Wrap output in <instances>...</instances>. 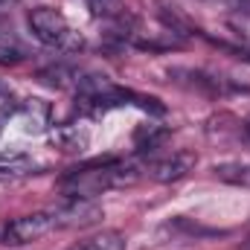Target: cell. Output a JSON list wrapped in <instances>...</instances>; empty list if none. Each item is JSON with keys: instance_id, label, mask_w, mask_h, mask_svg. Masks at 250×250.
<instances>
[{"instance_id": "obj_1", "label": "cell", "mask_w": 250, "mask_h": 250, "mask_svg": "<svg viewBox=\"0 0 250 250\" xmlns=\"http://www.w3.org/2000/svg\"><path fill=\"white\" fill-rule=\"evenodd\" d=\"M140 169L131 163H105L93 169H76L62 181V192L70 198H93L108 189H123L137 184Z\"/></svg>"}, {"instance_id": "obj_2", "label": "cell", "mask_w": 250, "mask_h": 250, "mask_svg": "<svg viewBox=\"0 0 250 250\" xmlns=\"http://www.w3.org/2000/svg\"><path fill=\"white\" fill-rule=\"evenodd\" d=\"M29 29L47 47H56V50H79L82 47V38H79V32H73L70 21L50 6H38L29 12Z\"/></svg>"}, {"instance_id": "obj_3", "label": "cell", "mask_w": 250, "mask_h": 250, "mask_svg": "<svg viewBox=\"0 0 250 250\" xmlns=\"http://www.w3.org/2000/svg\"><path fill=\"white\" fill-rule=\"evenodd\" d=\"M56 227H59V215H56V209L29 212V215H21V218L9 221V224L0 230V242H3L6 248H21V245L38 242L41 236L53 233Z\"/></svg>"}, {"instance_id": "obj_4", "label": "cell", "mask_w": 250, "mask_h": 250, "mask_svg": "<svg viewBox=\"0 0 250 250\" xmlns=\"http://www.w3.org/2000/svg\"><path fill=\"white\" fill-rule=\"evenodd\" d=\"M56 215H59V227H87L102 218V207L93 204L90 198H70L64 207L56 209Z\"/></svg>"}, {"instance_id": "obj_5", "label": "cell", "mask_w": 250, "mask_h": 250, "mask_svg": "<svg viewBox=\"0 0 250 250\" xmlns=\"http://www.w3.org/2000/svg\"><path fill=\"white\" fill-rule=\"evenodd\" d=\"M192 166H195V154L192 151H175V154H169V157H163V160H157L151 166V178L160 181V184H172V181L187 178L192 172Z\"/></svg>"}, {"instance_id": "obj_6", "label": "cell", "mask_w": 250, "mask_h": 250, "mask_svg": "<svg viewBox=\"0 0 250 250\" xmlns=\"http://www.w3.org/2000/svg\"><path fill=\"white\" fill-rule=\"evenodd\" d=\"M70 250H125V236L117 233V230H102V233H93V236L82 239Z\"/></svg>"}, {"instance_id": "obj_7", "label": "cell", "mask_w": 250, "mask_h": 250, "mask_svg": "<svg viewBox=\"0 0 250 250\" xmlns=\"http://www.w3.org/2000/svg\"><path fill=\"white\" fill-rule=\"evenodd\" d=\"M215 178L233 187H250V163H221L215 166Z\"/></svg>"}, {"instance_id": "obj_8", "label": "cell", "mask_w": 250, "mask_h": 250, "mask_svg": "<svg viewBox=\"0 0 250 250\" xmlns=\"http://www.w3.org/2000/svg\"><path fill=\"white\" fill-rule=\"evenodd\" d=\"M29 166H32V160H29V154H23V151H6V154H0V178L23 175Z\"/></svg>"}, {"instance_id": "obj_9", "label": "cell", "mask_w": 250, "mask_h": 250, "mask_svg": "<svg viewBox=\"0 0 250 250\" xmlns=\"http://www.w3.org/2000/svg\"><path fill=\"white\" fill-rule=\"evenodd\" d=\"M23 59H26L23 44H21L15 35L0 32V64H21Z\"/></svg>"}, {"instance_id": "obj_10", "label": "cell", "mask_w": 250, "mask_h": 250, "mask_svg": "<svg viewBox=\"0 0 250 250\" xmlns=\"http://www.w3.org/2000/svg\"><path fill=\"white\" fill-rule=\"evenodd\" d=\"M84 3L93 15H102V18H114L123 12V0H84Z\"/></svg>"}, {"instance_id": "obj_11", "label": "cell", "mask_w": 250, "mask_h": 250, "mask_svg": "<svg viewBox=\"0 0 250 250\" xmlns=\"http://www.w3.org/2000/svg\"><path fill=\"white\" fill-rule=\"evenodd\" d=\"M230 9H236L239 15H245V18H250V0H224Z\"/></svg>"}, {"instance_id": "obj_12", "label": "cell", "mask_w": 250, "mask_h": 250, "mask_svg": "<svg viewBox=\"0 0 250 250\" xmlns=\"http://www.w3.org/2000/svg\"><path fill=\"white\" fill-rule=\"evenodd\" d=\"M242 250H250V239H248V242H245V245H242Z\"/></svg>"}]
</instances>
